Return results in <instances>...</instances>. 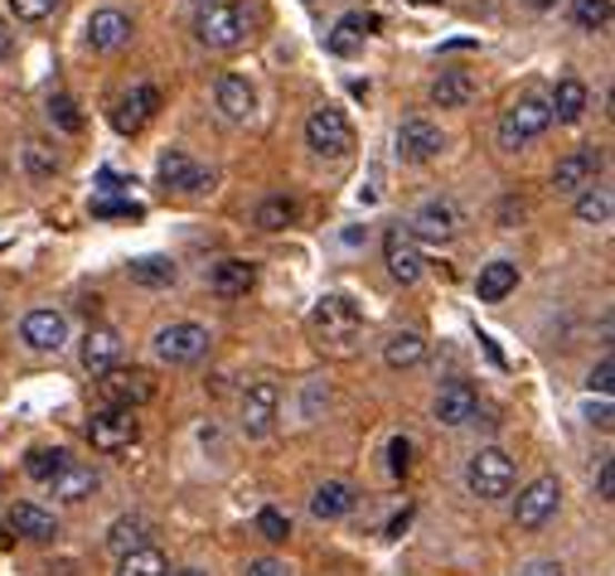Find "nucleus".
<instances>
[{"mask_svg": "<svg viewBox=\"0 0 615 576\" xmlns=\"http://www.w3.org/2000/svg\"><path fill=\"white\" fill-rule=\"evenodd\" d=\"M248 30H252V20L238 0H204L194 16V39L209 49H238L248 39Z\"/></svg>", "mask_w": 615, "mask_h": 576, "instance_id": "f257e3e1", "label": "nucleus"}, {"mask_svg": "<svg viewBox=\"0 0 615 576\" xmlns=\"http://www.w3.org/2000/svg\"><path fill=\"white\" fill-rule=\"evenodd\" d=\"M547 127H553L547 98H518L510 112L500 117V145H504L510 155H518V151H528V145L538 141Z\"/></svg>", "mask_w": 615, "mask_h": 576, "instance_id": "f03ea898", "label": "nucleus"}, {"mask_svg": "<svg viewBox=\"0 0 615 576\" xmlns=\"http://www.w3.org/2000/svg\"><path fill=\"white\" fill-rule=\"evenodd\" d=\"M465 485H471L475 499H504L514 489V461L500 446L475 451L471 465H465Z\"/></svg>", "mask_w": 615, "mask_h": 576, "instance_id": "7ed1b4c3", "label": "nucleus"}, {"mask_svg": "<svg viewBox=\"0 0 615 576\" xmlns=\"http://www.w3.org/2000/svg\"><path fill=\"white\" fill-rule=\"evenodd\" d=\"M209 344H213V334L204 325H194V320H180V325H165L155 334V358L160 364H199V358L209 354Z\"/></svg>", "mask_w": 615, "mask_h": 576, "instance_id": "20e7f679", "label": "nucleus"}, {"mask_svg": "<svg viewBox=\"0 0 615 576\" xmlns=\"http://www.w3.org/2000/svg\"><path fill=\"white\" fill-rule=\"evenodd\" d=\"M137 436H141V422H137V412H131V407L92 412V422H88V441H92V451H102V455L131 451V446H137Z\"/></svg>", "mask_w": 615, "mask_h": 576, "instance_id": "39448f33", "label": "nucleus"}, {"mask_svg": "<svg viewBox=\"0 0 615 576\" xmlns=\"http://www.w3.org/2000/svg\"><path fill=\"white\" fill-rule=\"evenodd\" d=\"M305 145L315 155H350L354 151V127L340 107H315L311 122H305Z\"/></svg>", "mask_w": 615, "mask_h": 576, "instance_id": "423d86ee", "label": "nucleus"}, {"mask_svg": "<svg viewBox=\"0 0 615 576\" xmlns=\"http://www.w3.org/2000/svg\"><path fill=\"white\" fill-rule=\"evenodd\" d=\"M383 262H387V276H393L397 286H412V281H422V272H426L422 243L407 233V228H387L383 233Z\"/></svg>", "mask_w": 615, "mask_h": 576, "instance_id": "0eeeda50", "label": "nucleus"}, {"mask_svg": "<svg viewBox=\"0 0 615 576\" xmlns=\"http://www.w3.org/2000/svg\"><path fill=\"white\" fill-rule=\"evenodd\" d=\"M557 504H563V485H557V475H538L533 485H524V494H518L514 504V524L518 528H543L547 518L557 514Z\"/></svg>", "mask_w": 615, "mask_h": 576, "instance_id": "6e6552de", "label": "nucleus"}, {"mask_svg": "<svg viewBox=\"0 0 615 576\" xmlns=\"http://www.w3.org/2000/svg\"><path fill=\"white\" fill-rule=\"evenodd\" d=\"M315 330L325 334L330 344L350 350V344L359 340V330H364V315H359V305L350 296H325L315 305Z\"/></svg>", "mask_w": 615, "mask_h": 576, "instance_id": "1a4fd4ad", "label": "nucleus"}, {"mask_svg": "<svg viewBox=\"0 0 615 576\" xmlns=\"http://www.w3.org/2000/svg\"><path fill=\"white\" fill-rule=\"evenodd\" d=\"M276 412H282V387L272 378H258L243 387V432L248 436H266L276 426Z\"/></svg>", "mask_w": 615, "mask_h": 576, "instance_id": "9d476101", "label": "nucleus"}, {"mask_svg": "<svg viewBox=\"0 0 615 576\" xmlns=\"http://www.w3.org/2000/svg\"><path fill=\"white\" fill-rule=\"evenodd\" d=\"M456 228H461V213L451 199H426V204L412 213V223H407V233L417 238V243H451L456 238Z\"/></svg>", "mask_w": 615, "mask_h": 576, "instance_id": "9b49d317", "label": "nucleus"}, {"mask_svg": "<svg viewBox=\"0 0 615 576\" xmlns=\"http://www.w3.org/2000/svg\"><path fill=\"white\" fill-rule=\"evenodd\" d=\"M155 180L165 184V190H180V194H204V190H213V170L194 165V160L184 155V151H165V155H160Z\"/></svg>", "mask_w": 615, "mask_h": 576, "instance_id": "f8f14e48", "label": "nucleus"}, {"mask_svg": "<svg viewBox=\"0 0 615 576\" xmlns=\"http://www.w3.org/2000/svg\"><path fill=\"white\" fill-rule=\"evenodd\" d=\"M102 397L112 402V407H141V402L155 397V383L145 368H107L102 373Z\"/></svg>", "mask_w": 615, "mask_h": 576, "instance_id": "ddd939ff", "label": "nucleus"}, {"mask_svg": "<svg viewBox=\"0 0 615 576\" xmlns=\"http://www.w3.org/2000/svg\"><path fill=\"white\" fill-rule=\"evenodd\" d=\"M446 151V137H441L436 122H426V117H407L403 127H397V155L412 160V165H426V160H436Z\"/></svg>", "mask_w": 615, "mask_h": 576, "instance_id": "4468645a", "label": "nucleus"}, {"mask_svg": "<svg viewBox=\"0 0 615 576\" xmlns=\"http://www.w3.org/2000/svg\"><path fill=\"white\" fill-rule=\"evenodd\" d=\"M20 334L34 354H59L63 340H69V320H63V311H53V305H39V311L24 315Z\"/></svg>", "mask_w": 615, "mask_h": 576, "instance_id": "2eb2a0df", "label": "nucleus"}, {"mask_svg": "<svg viewBox=\"0 0 615 576\" xmlns=\"http://www.w3.org/2000/svg\"><path fill=\"white\" fill-rule=\"evenodd\" d=\"M83 39H88V49H98V53H117L131 39V16H122V10H112V6L92 10Z\"/></svg>", "mask_w": 615, "mask_h": 576, "instance_id": "dca6fc26", "label": "nucleus"}, {"mask_svg": "<svg viewBox=\"0 0 615 576\" xmlns=\"http://www.w3.org/2000/svg\"><path fill=\"white\" fill-rule=\"evenodd\" d=\"M432 412H436L441 426H471L475 412H480V393H475L471 383H446V387L436 393Z\"/></svg>", "mask_w": 615, "mask_h": 576, "instance_id": "f3484780", "label": "nucleus"}, {"mask_svg": "<svg viewBox=\"0 0 615 576\" xmlns=\"http://www.w3.org/2000/svg\"><path fill=\"white\" fill-rule=\"evenodd\" d=\"M252 286H258V266L243 262V257H223V262L209 272V291H213L219 301H243Z\"/></svg>", "mask_w": 615, "mask_h": 576, "instance_id": "a211bd4d", "label": "nucleus"}, {"mask_svg": "<svg viewBox=\"0 0 615 576\" xmlns=\"http://www.w3.org/2000/svg\"><path fill=\"white\" fill-rule=\"evenodd\" d=\"M596 170H601V155L596 151H572L553 165V190L557 194H582L596 184Z\"/></svg>", "mask_w": 615, "mask_h": 576, "instance_id": "6ab92c4d", "label": "nucleus"}, {"mask_svg": "<svg viewBox=\"0 0 615 576\" xmlns=\"http://www.w3.org/2000/svg\"><path fill=\"white\" fill-rule=\"evenodd\" d=\"M213 102H219V112L229 117V122H248L252 112H258V92L243 73H223L219 83H213Z\"/></svg>", "mask_w": 615, "mask_h": 576, "instance_id": "aec40b11", "label": "nucleus"}, {"mask_svg": "<svg viewBox=\"0 0 615 576\" xmlns=\"http://www.w3.org/2000/svg\"><path fill=\"white\" fill-rule=\"evenodd\" d=\"M98 485H102V475L92 471V465H83V461H69L59 475L49 479L53 499H63V504H83V499H92V494H98Z\"/></svg>", "mask_w": 615, "mask_h": 576, "instance_id": "412c9836", "label": "nucleus"}, {"mask_svg": "<svg viewBox=\"0 0 615 576\" xmlns=\"http://www.w3.org/2000/svg\"><path fill=\"white\" fill-rule=\"evenodd\" d=\"M354 504H359V489L350 485V479H325V485H315V494H311V514L325 518V524L350 518Z\"/></svg>", "mask_w": 615, "mask_h": 576, "instance_id": "4be33fe9", "label": "nucleus"}, {"mask_svg": "<svg viewBox=\"0 0 615 576\" xmlns=\"http://www.w3.org/2000/svg\"><path fill=\"white\" fill-rule=\"evenodd\" d=\"M78 354H83V368L102 378V373L117 368V358H122V334L107 330V325H92V330L83 334V350H78Z\"/></svg>", "mask_w": 615, "mask_h": 576, "instance_id": "5701e85b", "label": "nucleus"}, {"mask_svg": "<svg viewBox=\"0 0 615 576\" xmlns=\"http://www.w3.org/2000/svg\"><path fill=\"white\" fill-rule=\"evenodd\" d=\"M6 524L16 528V538H30V543H53V538H59L53 514H49V508H39V504H10Z\"/></svg>", "mask_w": 615, "mask_h": 576, "instance_id": "b1692460", "label": "nucleus"}, {"mask_svg": "<svg viewBox=\"0 0 615 576\" xmlns=\"http://www.w3.org/2000/svg\"><path fill=\"white\" fill-rule=\"evenodd\" d=\"M586 107H592V92H586L582 78H563V83L553 88V98H547V112H553V122H563V127H577L586 117Z\"/></svg>", "mask_w": 615, "mask_h": 576, "instance_id": "393cba45", "label": "nucleus"}, {"mask_svg": "<svg viewBox=\"0 0 615 576\" xmlns=\"http://www.w3.org/2000/svg\"><path fill=\"white\" fill-rule=\"evenodd\" d=\"M155 107H160V92H155L151 83H137V88H131L122 102H117V117H112V127H117V131H141V127L155 117Z\"/></svg>", "mask_w": 615, "mask_h": 576, "instance_id": "a878e982", "label": "nucleus"}, {"mask_svg": "<svg viewBox=\"0 0 615 576\" xmlns=\"http://www.w3.org/2000/svg\"><path fill=\"white\" fill-rule=\"evenodd\" d=\"M151 538H155V528H151V518H141V514H127L107 528V547H112L117 557L137 553V547H151Z\"/></svg>", "mask_w": 615, "mask_h": 576, "instance_id": "bb28decb", "label": "nucleus"}, {"mask_svg": "<svg viewBox=\"0 0 615 576\" xmlns=\"http://www.w3.org/2000/svg\"><path fill=\"white\" fill-rule=\"evenodd\" d=\"M518 286V266L514 262H490V266H480V276H475V296L480 301H504L510 291Z\"/></svg>", "mask_w": 615, "mask_h": 576, "instance_id": "cd10ccee", "label": "nucleus"}, {"mask_svg": "<svg viewBox=\"0 0 615 576\" xmlns=\"http://www.w3.org/2000/svg\"><path fill=\"white\" fill-rule=\"evenodd\" d=\"M296 219H301V204L291 194H266L258 213H252V223H258L262 233H282V228H291Z\"/></svg>", "mask_w": 615, "mask_h": 576, "instance_id": "c85d7f7f", "label": "nucleus"}, {"mask_svg": "<svg viewBox=\"0 0 615 576\" xmlns=\"http://www.w3.org/2000/svg\"><path fill=\"white\" fill-rule=\"evenodd\" d=\"M432 102L436 107H465V102H475V78L461 73V69L441 73L436 83H432Z\"/></svg>", "mask_w": 615, "mask_h": 576, "instance_id": "c756f323", "label": "nucleus"}, {"mask_svg": "<svg viewBox=\"0 0 615 576\" xmlns=\"http://www.w3.org/2000/svg\"><path fill=\"white\" fill-rule=\"evenodd\" d=\"M383 358H387V368H417L426 358V340H422V334H412V330H403V334H393V340L383 344Z\"/></svg>", "mask_w": 615, "mask_h": 576, "instance_id": "7c9ffc66", "label": "nucleus"}, {"mask_svg": "<svg viewBox=\"0 0 615 576\" xmlns=\"http://www.w3.org/2000/svg\"><path fill=\"white\" fill-rule=\"evenodd\" d=\"M373 16H344L340 24H334V34H330V53H340V59H350V53L364 44V34L373 30Z\"/></svg>", "mask_w": 615, "mask_h": 576, "instance_id": "2f4dec72", "label": "nucleus"}, {"mask_svg": "<svg viewBox=\"0 0 615 576\" xmlns=\"http://www.w3.org/2000/svg\"><path fill=\"white\" fill-rule=\"evenodd\" d=\"M117 576H170V562L160 547H137V553L117 557Z\"/></svg>", "mask_w": 615, "mask_h": 576, "instance_id": "473e14b6", "label": "nucleus"}, {"mask_svg": "<svg viewBox=\"0 0 615 576\" xmlns=\"http://www.w3.org/2000/svg\"><path fill=\"white\" fill-rule=\"evenodd\" d=\"M611 190H596V184H592V190H582L577 194V223H586V228H606L611 223Z\"/></svg>", "mask_w": 615, "mask_h": 576, "instance_id": "72a5a7b5", "label": "nucleus"}, {"mask_svg": "<svg viewBox=\"0 0 615 576\" xmlns=\"http://www.w3.org/2000/svg\"><path fill=\"white\" fill-rule=\"evenodd\" d=\"M69 465V451H49V446H34L30 455H24V475L39 479V485H49L53 475Z\"/></svg>", "mask_w": 615, "mask_h": 576, "instance_id": "f704fd0d", "label": "nucleus"}, {"mask_svg": "<svg viewBox=\"0 0 615 576\" xmlns=\"http://www.w3.org/2000/svg\"><path fill=\"white\" fill-rule=\"evenodd\" d=\"M572 20H577V30L596 34L611 24V0H572Z\"/></svg>", "mask_w": 615, "mask_h": 576, "instance_id": "c9c22d12", "label": "nucleus"}, {"mask_svg": "<svg viewBox=\"0 0 615 576\" xmlns=\"http://www.w3.org/2000/svg\"><path fill=\"white\" fill-rule=\"evenodd\" d=\"M24 170H30L34 180L59 175V155H53V145L49 141H30V145H24Z\"/></svg>", "mask_w": 615, "mask_h": 576, "instance_id": "e433bc0d", "label": "nucleus"}, {"mask_svg": "<svg viewBox=\"0 0 615 576\" xmlns=\"http://www.w3.org/2000/svg\"><path fill=\"white\" fill-rule=\"evenodd\" d=\"M131 281H141V286H170V281H175V266L160 262V257H145V262L131 266Z\"/></svg>", "mask_w": 615, "mask_h": 576, "instance_id": "4c0bfd02", "label": "nucleus"}, {"mask_svg": "<svg viewBox=\"0 0 615 576\" xmlns=\"http://www.w3.org/2000/svg\"><path fill=\"white\" fill-rule=\"evenodd\" d=\"M258 533H262L266 543H286V538H291V518L282 514V508H272V504H266L262 514H258Z\"/></svg>", "mask_w": 615, "mask_h": 576, "instance_id": "58836bf2", "label": "nucleus"}, {"mask_svg": "<svg viewBox=\"0 0 615 576\" xmlns=\"http://www.w3.org/2000/svg\"><path fill=\"white\" fill-rule=\"evenodd\" d=\"M59 6H63V0H10V10H16V20H24V24H39V20H49Z\"/></svg>", "mask_w": 615, "mask_h": 576, "instance_id": "ea45409f", "label": "nucleus"}, {"mask_svg": "<svg viewBox=\"0 0 615 576\" xmlns=\"http://www.w3.org/2000/svg\"><path fill=\"white\" fill-rule=\"evenodd\" d=\"M49 117H53V122H59L63 131H83V117H78L73 98H63V92H53V98H49Z\"/></svg>", "mask_w": 615, "mask_h": 576, "instance_id": "a19ab883", "label": "nucleus"}, {"mask_svg": "<svg viewBox=\"0 0 615 576\" xmlns=\"http://www.w3.org/2000/svg\"><path fill=\"white\" fill-rule=\"evenodd\" d=\"M387 471H393L397 479L412 471V441H407V436H393V441H387Z\"/></svg>", "mask_w": 615, "mask_h": 576, "instance_id": "79ce46f5", "label": "nucleus"}, {"mask_svg": "<svg viewBox=\"0 0 615 576\" xmlns=\"http://www.w3.org/2000/svg\"><path fill=\"white\" fill-rule=\"evenodd\" d=\"M92 213H98V219H141L137 204H112V199H98V204H92Z\"/></svg>", "mask_w": 615, "mask_h": 576, "instance_id": "37998d69", "label": "nucleus"}, {"mask_svg": "<svg viewBox=\"0 0 615 576\" xmlns=\"http://www.w3.org/2000/svg\"><path fill=\"white\" fill-rule=\"evenodd\" d=\"M243 576H291V572H286V562H276V557H252Z\"/></svg>", "mask_w": 615, "mask_h": 576, "instance_id": "c03bdc74", "label": "nucleus"}, {"mask_svg": "<svg viewBox=\"0 0 615 576\" xmlns=\"http://www.w3.org/2000/svg\"><path fill=\"white\" fill-rule=\"evenodd\" d=\"M611 373H615V364H611V358H601V364L592 368V378H586V387L606 397V393H611Z\"/></svg>", "mask_w": 615, "mask_h": 576, "instance_id": "a18cd8bd", "label": "nucleus"}, {"mask_svg": "<svg viewBox=\"0 0 615 576\" xmlns=\"http://www.w3.org/2000/svg\"><path fill=\"white\" fill-rule=\"evenodd\" d=\"M596 489H601V499H615V461L606 455V461H601V471H596Z\"/></svg>", "mask_w": 615, "mask_h": 576, "instance_id": "49530a36", "label": "nucleus"}, {"mask_svg": "<svg viewBox=\"0 0 615 576\" xmlns=\"http://www.w3.org/2000/svg\"><path fill=\"white\" fill-rule=\"evenodd\" d=\"M586 417H592V426H601V432H611V402H592V407H586Z\"/></svg>", "mask_w": 615, "mask_h": 576, "instance_id": "de8ad7c7", "label": "nucleus"}, {"mask_svg": "<svg viewBox=\"0 0 615 576\" xmlns=\"http://www.w3.org/2000/svg\"><path fill=\"white\" fill-rule=\"evenodd\" d=\"M10 49H16V34H10V24H6V20H0V63H6V59H10Z\"/></svg>", "mask_w": 615, "mask_h": 576, "instance_id": "09e8293b", "label": "nucleus"}, {"mask_svg": "<svg viewBox=\"0 0 615 576\" xmlns=\"http://www.w3.org/2000/svg\"><path fill=\"white\" fill-rule=\"evenodd\" d=\"M412 524V508H403V514L393 518V524H387V538H403V528Z\"/></svg>", "mask_w": 615, "mask_h": 576, "instance_id": "8fccbe9b", "label": "nucleus"}, {"mask_svg": "<svg viewBox=\"0 0 615 576\" xmlns=\"http://www.w3.org/2000/svg\"><path fill=\"white\" fill-rule=\"evenodd\" d=\"M524 576H563V567H557V562H533Z\"/></svg>", "mask_w": 615, "mask_h": 576, "instance_id": "3c124183", "label": "nucleus"}, {"mask_svg": "<svg viewBox=\"0 0 615 576\" xmlns=\"http://www.w3.org/2000/svg\"><path fill=\"white\" fill-rule=\"evenodd\" d=\"M524 6H528V10H553L557 0H524Z\"/></svg>", "mask_w": 615, "mask_h": 576, "instance_id": "603ef678", "label": "nucleus"}, {"mask_svg": "<svg viewBox=\"0 0 615 576\" xmlns=\"http://www.w3.org/2000/svg\"><path fill=\"white\" fill-rule=\"evenodd\" d=\"M170 576H209V572H199V567H184V572H170Z\"/></svg>", "mask_w": 615, "mask_h": 576, "instance_id": "864d4df0", "label": "nucleus"}, {"mask_svg": "<svg viewBox=\"0 0 615 576\" xmlns=\"http://www.w3.org/2000/svg\"><path fill=\"white\" fill-rule=\"evenodd\" d=\"M412 6H446V0H412Z\"/></svg>", "mask_w": 615, "mask_h": 576, "instance_id": "5fc2aeb1", "label": "nucleus"}]
</instances>
